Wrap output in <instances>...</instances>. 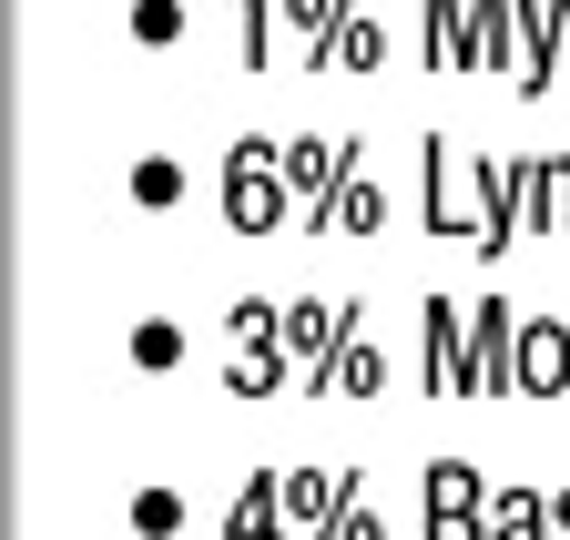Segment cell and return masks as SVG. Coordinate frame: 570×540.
Listing matches in <instances>:
<instances>
[{
    "label": "cell",
    "instance_id": "6da1fadb",
    "mask_svg": "<svg viewBox=\"0 0 570 540\" xmlns=\"http://www.w3.org/2000/svg\"><path fill=\"white\" fill-rule=\"evenodd\" d=\"M275 215H285L275 164H255V154H245V164H235V225H275Z\"/></svg>",
    "mask_w": 570,
    "mask_h": 540
},
{
    "label": "cell",
    "instance_id": "7a4b0ae2",
    "mask_svg": "<svg viewBox=\"0 0 570 540\" xmlns=\"http://www.w3.org/2000/svg\"><path fill=\"white\" fill-rule=\"evenodd\" d=\"M132 530H142V540H174V530H184V500H174V490H142V500H132Z\"/></svg>",
    "mask_w": 570,
    "mask_h": 540
},
{
    "label": "cell",
    "instance_id": "3957f363",
    "mask_svg": "<svg viewBox=\"0 0 570 540\" xmlns=\"http://www.w3.org/2000/svg\"><path fill=\"white\" fill-rule=\"evenodd\" d=\"M520 377H530V387H560V377H570V367H560V336H550V326H530V357H520Z\"/></svg>",
    "mask_w": 570,
    "mask_h": 540
},
{
    "label": "cell",
    "instance_id": "277c9868",
    "mask_svg": "<svg viewBox=\"0 0 570 540\" xmlns=\"http://www.w3.org/2000/svg\"><path fill=\"white\" fill-rule=\"evenodd\" d=\"M132 357H142V367H174V357H184V336H174L164 316H142V326H132Z\"/></svg>",
    "mask_w": 570,
    "mask_h": 540
},
{
    "label": "cell",
    "instance_id": "5b68a950",
    "mask_svg": "<svg viewBox=\"0 0 570 540\" xmlns=\"http://www.w3.org/2000/svg\"><path fill=\"white\" fill-rule=\"evenodd\" d=\"M174 194H184V174L154 154V164H132V205H174Z\"/></svg>",
    "mask_w": 570,
    "mask_h": 540
},
{
    "label": "cell",
    "instance_id": "8992f818",
    "mask_svg": "<svg viewBox=\"0 0 570 540\" xmlns=\"http://www.w3.org/2000/svg\"><path fill=\"white\" fill-rule=\"evenodd\" d=\"M174 31H184L174 0H132V41H174Z\"/></svg>",
    "mask_w": 570,
    "mask_h": 540
},
{
    "label": "cell",
    "instance_id": "52a82bcc",
    "mask_svg": "<svg viewBox=\"0 0 570 540\" xmlns=\"http://www.w3.org/2000/svg\"><path fill=\"white\" fill-rule=\"evenodd\" d=\"M428 500H439V510H479V480H469V469H428Z\"/></svg>",
    "mask_w": 570,
    "mask_h": 540
}]
</instances>
